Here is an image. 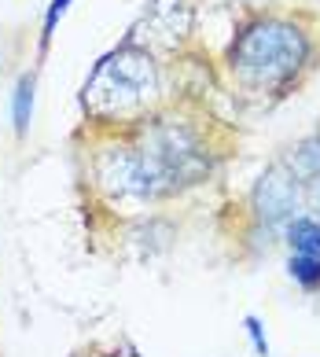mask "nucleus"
Here are the masks:
<instances>
[{
    "instance_id": "nucleus-9",
    "label": "nucleus",
    "mask_w": 320,
    "mask_h": 357,
    "mask_svg": "<svg viewBox=\"0 0 320 357\" xmlns=\"http://www.w3.org/2000/svg\"><path fill=\"white\" fill-rule=\"evenodd\" d=\"M287 276L305 291L320 287V258L317 255H291L287 258Z\"/></svg>"
},
{
    "instance_id": "nucleus-12",
    "label": "nucleus",
    "mask_w": 320,
    "mask_h": 357,
    "mask_svg": "<svg viewBox=\"0 0 320 357\" xmlns=\"http://www.w3.org/2000/svg\"><path fill=\"white\" fill-rule=\"evenodd\" d=\"M305 203H310V210H313L310 218H317V221H320V177L305 181Z\"/></svg>"
},
{
    "instance_id": "nucleus-11",
    "label": "nucleus",
    "mask_w": 320,
    "mask_h": 357,
    "mask_svg": "<svg viewBox=\"0 0 320 357\" xmlns=\"http://www.w3.org/2000/svg\"><path fill=\"white\" fill-rule=\"evenodd\" d=\"M66 8H70V0H52V4H48V11H45V30H41V48H48V41H52V33H56L59 19L66 15Z\"/></svg>"
},
{
    "instance_id": "nucleus-1",
    "label": "nucleus",
    "mask_w": 320,
    "mask_h": 357,
    "mask_svg": "<svg viewBox=\"0 0 320 357\" xmlns=\"http://www.w3.org/2000/svg\"><path fill=\"white\" fill-rule=\"evenodd\" d=\"M310 59V37L302 26L284 19H258L243 26L229 52L236 77L250 89H276L291 82Z\"/></svg>"
},
{
    "instance_id": "nucleus-8",
    "label": "nucleus",
    "mask_w": 320,
    "mask_h": 357,
    "mask_svg": "<svg viewBox=\"0 0 320 357\" xmlns=\"http://www.w3.org/2000/svg\"><path fill=\"white\" fill-rule=\"evenodd\" d=\"M33 89H37V77H33V74H22L19 82H15V92H11V118H15V137H26V133H30Z\"/></svg>"
},
{
    "instance_id": "nucleus-4",
    "label": "nucleus",
    "mask_w": 320,
    "mask_h": 357,
    "mask_svg": "<svg viewBox=\"0 0 320 357\" xmlns=\"http://www.w3.org/2000/svg\"><path fill=\"white\" fill-rule=\"evenodd\" d=\"M96 181L103 192L118 199H158L166 195V184L151 166L144 148H107L96 155Z\"/></svg>"
},
{
    "instance_id": "nucleus-5",
    "label": "nucleus",
    "mask_w": 320,
    "mask_h": 357,
    "mask_svg": "<svg viewBox=\"0 0 320 357\" xmlns=\"http://www.w3.org/2000/svg\"><path fill=\"white\" fill-rule=\"evenodd\" d=\"M302 203V184L287 169V162L265 166V174L258 177L254 192H250V206H254V221L265 229H284L295 218V210Z\"/></svg>"
},
{
    "instance_id": "nucleus-3",
    "label": "nucleus",
    "mask_w": 320,
    "mask_h": 357,
    "mask_svg": "<svg viewBox=\"0 0 320 357\" xmlns=\"http://www.w3.org/2000/svg\"><path fill=\"white\" fill-rule=\"evenodd\" d=\"M144 155L151 158V166L158 169L166 192H177L184 184H195L210 169L203 144L195 140V133L181 122H158L144 133Z\"/></svg>"
},
{
    "instance_id": "nucleus-2",
    "label": "nucleus",
    "mask_w": 320,
    "mask_h": 357,
    "mask_svg": "<svg viewBox=\"0 0 320 357\" xmlns=\"http://www.w3.org/2000/svg\"><path fill=\"white\" fill-rule=\"evenodd\" d=\"M155 89H158V74H155L151 56L125 45L92 67L89 82H85V107L100 118L129 114V111L144 107L155 96Z\"/></svg>"
},
{
    "instance_id": "nucleus-6",
    "label": "nucleus",
    "mask_w": 320,
    "mask_h": 357,
    "mask_svg": "<svg viewBox=\"0 0 320 357\" xmlns=\"http://www.w3.org/2000/svg\"><path fill=\"white\" fill-rule=\"evenodd\" d=\"M284 240L291 255H317L320 258V221L310 214H295L284 225Z\"/></svg>"
},
{
    "instance_id": "nucleus-10",
    "label": "nucleus",
    "mask_w": 320,
    "mask_h": 357,
    "mask_svg": "<svg viewBox=\"0 0 320 357\" xmlns=\"http://www.w3.org/2000/svg\"><path fill=\"white\" fill-rule=\"evenodd\" d=\"M243 328H247V339H250V347H254V354H258V357H269V339H265L261 317L247 313V317H243Z\"/></svg>"
},
{
    "instance_id": "nucleus-7",
    "label": "nucleus",
    "mask_w": 320,
    "mask_h": 357,
    "mask_svg": "<svg viewBox=\"0 0 320 357\" xmlns=\"http://www.w3.org/2000/svg\"><path fill=\"white\" fill-rule=\"evenodd\" d=\"M287 169L298 177V184L320 177V133L302 137L295 148H291V155H287Z\"/></svg>"
}]
</instances>
